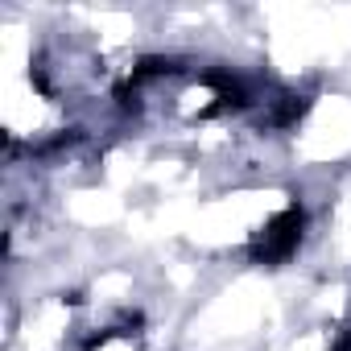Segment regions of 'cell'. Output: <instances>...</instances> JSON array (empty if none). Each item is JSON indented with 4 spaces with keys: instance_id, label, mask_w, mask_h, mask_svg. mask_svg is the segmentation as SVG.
Segmentation results:
<instances>
[{
    "instance_id": "obj_3",
    "label": "cell",
    "mask_w": 351,
    "mask_h": 351,
    "mask_svg": "<svg viewBox=\"0 0 351 351\" xmlns=\"http://www.w3.org/2000/svg\"><path fill=\"white\" fill-rule=\"evenodd\" d=\"M306 112H310V99H306V95H281V99H273L269 124H273V128H293Z\"/></svg>"
},
{
    "instance_id": "obj_2",
    "label": "cell",
    "mask_w": 351,
    "mask_h": 351,
    "mask_svg": "<svg viewBox=\"0 0 351 351\" xmlns=\"http://www.w3.org/2000/svg\"><path fill=\"white\" fill-rule=\"evenodd\" d=\"M203 83L215 91L219 108H248V104H252V91H248V83H244L240 75L223 71V66H211V71H203Z\"/></svg>"
},
{
    "instance_id": "obj_5",
    "label": "cell",
    "mask_w": 351,
    "mask_h": 351,
    "mask_svg": "<svg viewBox=\"0 0 351 351\" xmlns=\"http://www.w3.org/2000/svg\"><path fill=\"white\" fill-rule=\"evenodd\" d=\"M330 351H351V330H343V335L330 343Z\"/></svg>"
},
{
    "instance_id": "obj_1",
    "label": "cell",
    "mask_w": 351,
    "mask_h": 351,
    "mask_svg": "<svg viewBox=\"0 0 351 351\" xmlns=\"http://www.w3.org/2000/svg\"><path fill=\"white\" fill-rule=\"evenodd\" d=\"M302 236H306V211H302V203H289L252 236L248 256H252V265H281L298 252Z\"/></svg>"
},
{
    "instance_id": "obj_4",
    "label": "cell",
    "mask_w": 351,
    "mask_h": 351,
    "mask_svg": "<svg viewBox=\"0 0 351 351\" xmlns=\"http://www.w3.org/2000/svg\"><path fill=\"white\" fill-rule=\"evenodd\" d=\"M178 71V58H161V54H145L136 66H132V83L141 87V83H149V79H161V75H173Z\"/></svg>"
}]
</instances>
